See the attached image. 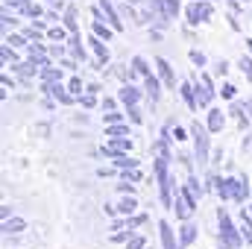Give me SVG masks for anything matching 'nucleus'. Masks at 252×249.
<instances>
[{"label":"nucleus","mask_w":252,"mask_h":249,"mask_svg":"<svg viewBox=\"0 0 252 249\" xmlns=\"http://www.w3.org/2000/svg\"><path fill=\"white\" fill-rule=\"evenodd\" d=\"M211 185H214V193H217L220 199H235V202H244L252 190V185L247 179H235V176H229V179L211 176Z\"/></svg>","instance_id":"obj_1"},{"label":"nucleus","mask_w":252,"mask_h":249,"mask_svg":"<svg viewBox=\"0 0 252 249\" xmlns=\"http://www.w3.org/2000/svg\"><path fill=\"white\" fill-rule=\"evenodd\" d=\"M217 226H220V244L226 249H238L244 244V235H241V229H235V223L226 214V208H217Z\"/></svg>","instance_id":"obj_2"},{"label":"nucleus","mask_w":252,"mask_h":249,"mask_svg":"<svg viewBox=\"0 0 252 249\" xmlns=\"http://www.w3.org/2000/svg\"><path fill=\"white\" fill-rule=\"evenodd\" d=\"M156 182L161 190V205L164 208H173V182H170V173H167V158H156Z\"/></svg>","instance_id":"obj_3"},{"label":"nucleus","mask_w":252,"mask_h":249,"mask_svg":"<svg viewBox=\"0 0 252 249\" xmlns=\"http://www.w3.org/2000/svg\"><path fill=\"white\" fill-rule=\"evenodd\" d=\"M190 138H193L196 161H199V164H208V153H211V144H208V126H202L199 121H193V126H190Z\"/></svg>","instance_id":"obj_4"},{"label":"nucleus","mask_w":252,"mask_h":249,"mask_svg":"<svg viewBox=\"0 0 252 249\" xmlns=\"http://www.w3.org/2000/svg\"><path fill=\"white\" fill-rule=\"evenodd\" d=\"M193 208H196V196L188 190V185L176 187V196H173V211H176V217H179V220H188L190 214H193Z\"/></svg>","instance_id":"obj_5"},{"label":"nucleus","mask_w":252,"mask_h":249,"mask_svg":"<svg viewBox=\"0 0 252 249\" xmlns=\"http://www.w3.org/2000/svg\"><path fill=\"white\" fill-rule=\"evenodd\" d=\"M193 91H196L199 109H211V100H214V85H211V76H208V73H199V79L193 82Z\"/></svg>","instance_id":"obj_6"},{"label":"nucleus","mask_w":252,"mask_h":249,"mask_svg":"<svg viewBox=\"0 0 252 249\" xmlns=\"http://www.w3.org/2000/svg\"><path fill=\"white\" fill-rule=\"evenodd\" d=\"M211 12H214V9H211V3H205V0H202V3L190 0V6H188V12H185V15H188L190 27H199V24H205V21L211 18Z\"/></svg>","instance_id":"obj_7"},{"label":"nucleus","mask_w":252,"mask_h":249,"mask_svg":"<svg viewBox=\"0 0 252 249\" xmlns=\"http://www.w3.org/2000/svg\"><path fill=\"white\" fill-rule=\"evenodd\" d=\"M150 6H153V12H156L164 24H170V21L179 15V0H150Z\"/></svg>","instance_id":"obj_8"},{"label":"nucleus","mask_w":252,"mask_h":249,"mask_svg":"<svg viewBox=\"0 0 252 249\" xmlns=\"http://www.w3.org/2000/svg\"><path fill=\"white\" fill-rule=\"evenodd\" d=\"M41 91H47V94H50L56 103H62V106H70V103L76 100V97L64 88L62 82H41Z\"/></svg>","instance_id":"obj_9"},{"label":"nucleus","mask_w":252,"mask_h":249,"mask_svg":"<svg viewBox=\"0 0 252 249\" xmlns=\"http://www.w3.org/2000/svg\"><path fill=\"white\" fill-rule=\"evenodd\" d=\"M118 100L124 103L126 109H129V106H138V100H141V91H138L132 82H124V85H121V91H118Z\"/></svg>","instance_id":"obj_10"},{"label":"nucleus","mask_w":252,"mask_h":249,"mask_svg":"<svg viewBox=\"0 0 252 249\" xmlns=\"http://www.w3.org/2000/svg\"><path fill=\"white\" fill-rule=\"evenodd\" d=\"M100 9H103V15H106V21L115 27V32H124V21H121V15H118V9L112 6V0H100Z\"/></svg>","instance_id":"obj_11"},{"label":"nucleus","mask_w":252,"mask_h":249,"mask_svg":"<svg viewBox=\"0 0 252 249\" xmlns=\"http://www.w3.org/2000/svg\"><path fill=\"white\" fill-rule=\"evenodd\" d=\"M12 9L15 12H21V15H27V18H41V6L38 3H32V0H12Z\"/></svg>","instance_id":"obj_12"},{"label":"nucleus","mask_w":252,"mask_h":249,"mask_svg":"<svg viewBox=\"0 0 252 249\" xmlns=\"http://www.w3.org/2000/svg\"><path fill=\"white\" fill-rule=\"evenodd\" d=\"M88 44H91V50H94V56H97V64H100V67L112 59V56H109V47H106V41H103L100 35H91Z\"/></svg>","instance_id":"obj_13"},{"label":"nucleus","mask_w":252,"mask_h":249,"mask_svg":"<svg viewBox=\"0 0 252 249\" xmlns=\"http://www.w3.org/2000/svg\"><path fill=\"white\" fill-rule=\"evenodd\" d=\"M156 67H158V76H161V82L167 85V88H176V76H173V67H170V62L167 59H156Z\"/></svg>","instance_id":"obj_14"},{"label":"nucleus","mask_w":252,"mask_h":249,"mask_svg":"<svg viewBox=\"0 0 252 249\" xmlns=\"http://www.w3.org/2000/svg\"><path fill=\"white\" fill-rule=\"evenodd\" d=\"M144 82H147V97H150V103H158L161 100V76H144Z\"/></svg>","instance_id":"obj_15"},{"label":"nucleus","mask_w":252,"mask_h":249,"mask_svg":"<svg viewBox=\"0 0 252 249\" xmlns=\"http://www.w3.org/2000/svg\"><path fill=\"white\" fill-rule=\"evenodd\" d=\"M208 132H223V126H226V115H223V109H208Z\"/></svg>","instance_id":"obj_16"},{"label":"nucleus","mask_w":252,"mask_h":249,"mask_svg":"<svg viewBox=\"0 0 252 249\" xmlns=\"http://www.w3.org/2000/svg\"><path fill=\"white\" fill-rule=\"evenodd\" d=\"M179 91H182V100H185V106H188L190 112H196V109H199V100H196V91H193V85H190V82H182V85H179Z\"/></svg>","instance_id":"obj_17"},{"label":"nucleus","mask_w":252,"mask_h":249,"mask_svg":"<svg viewBox=\"0 0 252 249\" xmlns=\"http://www.w3.org/2000/svg\"><path fill=\"white\" fill-rule=\"evenodd\" d=\"M158 235H161L164 249H176V238H173V229H170V223H167V220H161V223H158Z\"/></svg>","instance_id":"obj_18"},{"label":"nucleus","mask_w":252,"mask_h":249,"mask_svg":"<svg viewBox=\"0 0 252 249\" xmlns=\"http://www.w3.org/2000/svg\"><path fill=\"white\" fill-rule=\"evenodd\" d=\"M27 229V220H21V217H9V220H3V235H21Z\"/></svg>","instance_id":"obj_19"},{"label":"nucleus","mask_w":252,"mask_h":249,"mask_svg":"<svg viewBox=\"0 0 252 249\" xmlns=\"http://www.w3.org/2000/svg\"><path fill=\"white\" fill-rule=\"evenodd\" d=\"M67 44H70V56H73L76 62H85V47H82L79 32H76V35H70V38H67Z\"/></svg>","instance_id":"obj_20"},{"label":"nucleus","mask_w":252,"mask_h":249,"mask_svg":"<svg viewBox=\"0 0 252 249\" xmlns=\"http://www.w3.org/2000/svg\"><path fill=\"white\" fill-rule=\"evenodd\" d=\"M62 76H64V67L59 64V67H41V82H62Z\"/></svg>","instance_id":"obj_21"},{"label":"nucleus","mask_w":252,"mask_h":249,"mask_svg":"<svg viewBox=\"0 0 252 249\" xmlns=\"http://www.w3.org/2000/svg\"><path fill=\"white\" fill-rule=\"evenodd\" d=\"M241 235L247 244H252V214L247 208H241Z\"/></svg>","instance_id":"obj_22"},{"label":"nucleus","mask_w":252,"mask_h":249,"mask_svg":"<svg viewBox=\"0 0 252 249\" xmlns=\"http://www.w3.org/2000/svg\"><path fill=\"white\" fill-rule=\"evenodd\" d=\"M106 147H112V150H118V153H129V150H132V138H124V135L106 138Z\"/></svg>","instance_id":"obj_23"},{"label":"nucleus","mask_w":252,"mask_h":249,"mask_svg":"<svg viewBox=\"0 0 252 249\" xmlns=\"http://www.w3.org/2000/svg\"><path fill=\"white\" fill-rule=\"evenodd\" d=\"M247 109H250V106H244V103H238V100L232 103V115L238 118V126H241V129H250V121H247V115H244Z\"/></svg>","instance_id":"obj_24"},{"label":"nucleus","mask_w":252,"mask_h":249,"mask_svg":"<svg viewBox=\"0 0 252 249\" xmlns=\"http://www.w3.org/2000/svg\"><path fill=\"white\" fill-rule=\"evenodd\" d=\"M47 38L56 41V44H64V41L70 38V32H67V27H50V30H47Z\"/></svg>","instance_id":"obj_25"},{"label":"nucleus","mask_w":252,"mask_h":249,"mask_svg":"<svg viewBox=\"0 0 252 249\" xmlns=\"http://www.w3.org/2000/svg\"><path fill=\"white\" fill-rule=\"evenodd\" d=\"M115 208H118V214H124V217H129V214H135V208H138V202H135V199H132V196L126 193V196L121 199V202H118V205H115Z\"/></svg>","instance_id":"obj_26"},{"label":"nucleus","mask_w":252,"mask_h":249,"mask_svg":"<svg viewBox=\"0 0 252 249\" xmlns=\"http://www.w3.org/2000/svg\"><path fill=\"white\" fill-rule=\"evenodd\" d=\"M64 27H67V32H70V35H76V32H79V27H76V12H73V6H67V9H64Z\"/></svg>","instance_id":"obj_27"},{"label":"nucleus","mask_w":252,"mask_h":249,"mask_svg":"<svg viewBox=\"0 0 252 249\" xmlns=\"http://www.w3.org/2000/svg\"><path fill=\"white\" fill-rule=\"evenodd\" d=\"M179 241H182V244H185V247H190V244H193V241H196V229H193V226H190V223H185V226H182V229H179Z\"/></svg>","instance_id":"obj_28"},{"label":"nucleus","mask_w":252,"mask_h":249,"mask_svg":"<svg viewBox=\"0 0 252 249\" xmlns=\"http://www.w3.org/2000/svg\"><path fill=\"white\" fill-rule=\"evenodd\" d=\"M12 70H15V73H21V76H35V70H38V67H35L32 62H18V64H12Z\"/></svg>","instance_id":"obj_29"},{"label":"nucleus","mask_w":252,"mask_h":249,"mask_svg":"<svg viewBox=\"0 0 252 249\" xmlns=\"http://www.w3.org/2000/svg\"><path fill=\"white\" fill-rule=\"evenodd\" d=\"M132 238H135V229H118L112 235V244H129Z\"/></svg>","instance_id":"obj_30"},{"label":"nucleus","mask_w":252,"mask_h":249,"mask_svg":"<svg viewBox=\"0 0 252 249\" xmlns=\"http://www.w3.org/2000/svg\"><path fill=\"white\" fill-rule=\"evenodd\" d=\"M115 167H118V170H129V167H138V158H132L129 153H124L121 158H115Z\"/></svg>","instance_id":"obj_31"},{"label":"nucleus","mask_w":252,"mask_h":249,"mask_svg":"<svg viewBox=\"0 0 252 249\" xmlns=\"http://www.w3.org/2000/svg\"><path fill=\"white\" fill-rule=\"evenodd\" d=\"M132 70H135V73H141V76H150V73H153V70H150V64L144 62V56H135V59H132Z\"/></svg>","instance_id":"obj_32"},{"label":"nucleus","mask_w":252,"mask_h":249,"mask_svg":"<svg viewBox=\"0 0 252 249\" xmlns=\"http://www.w3.org/2000/svg\"><path fill=\"white\" fill-rule=\"evenodd\" d=\"M118 135H129V126H124V124H109L106 126V138H118Z\"/></svg>","instance_id":"obj_33"},{"label":"nucleus","mask_w":252,"mask_h":249,"mask_svg":"<svg viewBox=\"0 0 252 249\" xmlns=\"http://www.w3.org/2000/svg\"><path fill=\"white\" fill-rule=\"evenodd\" d=\"M6 44H9V47H27V44H30V38H27V35H15V32H12V35H6Z\"/></svg>","instance_id":"obj_34"},{"label":"nucleus","mask_w":252,"mask_h":249,"mask_svg":"<svg viewBox=\"0 0 252 249\" xmlns=\"http://www.w3.org/2000/svg\"><path fill=\"white\" fill-rule=\"evenodd\" d=\"M67 91H70V94L79 100V97H82V79H79V76H70V82H67Z\"/></svg>","instance_id":"obj_35"},{"label":"nucleus","mask_w":252,"mask_h":249,"mask_svg":"<svg viewBox=\"0 0 252 249\" xmlns=\"http://www.w3.org/2000/svg\"><path fill=\"white\" fill-rule=\"evenodd\" d=\"M121 179H126V182H141L144 176H141L138 167H129V170H121Z\"/></svg>","instance_id":"obj_36"},{"label":"nucleus","mask_w":252,"mask_h":249,"mask_svg":"<svg viewBox=\"0 0 252 249\" xmlns=\"http://www.w3.org/2000/svg\"><path fill=\"white\" fill-rule=\"evenodd\" d=\"M220 94H223V100H235V97H238V88H235L232 82H223V88H220Z\"/></svg>","instance_id":"obj_37"},{"label":"nucleus","mask_w":252,"mask_h":249,"mask_svg":"<svg viewBox=\"0 0 252 249\" xmlns=\"http://www.w3.org/2000/svg\"><path fill=\"white\" fill-rule=\"evenodd\" d=\"M79 103H82V109H94V106H97V94H88V91H85V94L79 97Z\"/></svg>","instance_id":"obj_38"},{"label":"nucleus","mask_w":252,"mask_h":249,"mask_svg":"<svg viewBox=\"0 0 252 249\" xmlns=\"http://www.w3.org/2000/svg\"><path fill=\"white\" fill-rule=\"evenodd\" d=\"M238 67L244 70V76H247V79H250V82H252V59H250V56H244V59L238 62Z\"/></svg>","instance_id":"obj_39"},{"label":"nucleus","mask_w":252,"mask_h":249,"mask_svg":"<svg viewBox=\"0 0 252 249\" xmlns=\"http://www.w3.org/2000/svg\"><path fill=\"white\" fill-rule=\"evenodd\" d=\"M103 121H106V126H109V124H124V115L112 109V112H106V115H103Z\"/></svg>","instance_id":"obj_40"},{"label":"nucleus","mask_w":252,"mask_h":249,"mask_svg":"<svg viewBox=\"0 0 252 249\" xmlns=\"http://www.w3.org/2000/svg\"><path fill=\"white\" fill-rule=\"evenodd\" d=\"M170 138H173V141H188V132H185L182 126H173V124H170Z\"/></svg>","instance_id":"obj_41"},{"label":"nucleus","mask_w":252,"mask_h":249,"mask_svg":"<svg viewBox=\"0 0 252 249\" xmlns=\"http://www.w3.org/2000/svg\"><path fill=\"white\" fill-rule=\"evenodd\" d=\"M188 190L193 193V196H199V193H202V185H199V179H196L193 173L188 176Z\"/></svg>","instance_id":"obj_42"},{"label":"nucleus","mask_w":252,"mask_h":249,"mask_svg":"<svg viewBox=\"0 0 252 249\" xmlns=\"http://www.w3.org/2000/svg\"><path fill=\"white\" fill-rule=\"evenodd\" d=\"M190 62L196 64V67H205V53L202 50H190Z\"/></svg>","instance_id":"obj_43"},{"label":"nucleus","mask_w":252,"mask_h":249,"mask_svg":"<svg viewBox=\"0 0 252 249\" xmlns=\"http://www.w3.org/2000/svg\"><path fill=\"white\" fill-rule=\"evenodd\" d=\"M118 190H121V193H129V196H132V193H135V182H126V179H121V185H118Z\"/></svg>","instance_id":"obj_44"},{"label":"nucleus","mask_w":252,"mask_h":249,"mask_svg":"<svg viewBox=\"0 0 252 249\" xmlns=\"http://www.w3.org/2000/svg\"><path fill=\"white\" fill-rule=\"evenodd\" d=\"M24 35H27L30 41H38V35H41V30H38V27L32 24V27H27V30H24Z\"/></svg>","instance_id":"obj_45"},{"label":"nucleus","mask_w":252,"mask_h":249,"mask_svg":"<svg viewBox=\"0 0 252 249\" xmlns=\"http://www.w3.org/2000/svg\"><path fill=\"white\" fill-rule=\"evenodd\" d=\"M144 247H147V241H144L141 235H135V238H132V241L126 244V249H144Z\"/></svg>","instance_id":"obj_46"},{"label":"nucleus","mask_w":252,"mask_h":249,"mask_svg":"<svg viewBox=\"0 0 252 249\" xmlns=\"http://www.w3.org/2000/svg\"><path fill=\"white\" fill-rule=\"evenodd\" d=\"M126 115H129V121H132V124H141V112H138V106H129V112H126Z\"/></svg>","instance_id":"obj_47"},{"label":"nucleus","mask_w":252,"mask_h":249,"mask_svg":"<svg viewBox=\"0 0 252 249\" xmlns=\"http://www.w3.org/2000/svg\"><path fill=\"white\" fill-rule=\"evenodd\" d=\"M12 217V205H0V220H9Z\"/></svg>","instance_id":"obj_48"},{"label":"nucleus","mask_w":252,"mask_h":249,"mask_svg":"<svg viewBox=\"0 0 252 249\" xmlns=\"http://www.w3.org/2000/svg\"><path fill=\"white\" fill-rule=\"evenodd\" d=\"M59 64H62L64 70H76V59H62Z\"/></svg>","instance_id":"obj_49"},{"label":"nucleus","mask_w":252,"mask_h":249,"mask_svg":"<svg viewBox=\"0 0 252 249\" xmlns=\"http://www.w3.org/2000/svg\"><path fill=\"white\" fill-rule=\"evenodd\" d=\"M0 85H3V91H9V88H12V85H15V82H12V79H9V76H6V73H3V76H0Z\"/></svg>","instance_id":"obj_50"},{"label":"nucleus","mask_w":252,"mask_h":249,"mask_svg":"<svg viewBox=\"0 0 252 249\" xmlns=\"http://www.w3.org/2000/svg\"><path fill=\"white\" fill-rule=\"evenodd\" d=\"M115 106H118V100H109V97H106V100H103V112H112V109H115Z\"/></svg>","instance_id":"obj_51"},{"label":"nucleus","mask_w":252,"mask_h":249,"mask_svg":"<svg viewBox=\"0 0 252 249\" xmlns=\"http://www.w3.org/2000/svg\"><path fill=\"white\" fill-rule=\"evenodd\" d=\"M85 91H88V94H100V85H97V82H91V85H88Z\"/></svg>","instance_id":"obj_52"},{"label":"nucleus","mask_w":252,"mask_h":249,"mask_svg":"<svg viewBox=\"0 0 252 249\" xmlns=\"http://www.w3.org/2000/svg\"><path fill=\"white\" fill-rule=\"evenodd\" d=\"M226 70H229V64H226V62L217 64V73H220V76H226Z\"/></svg>","instance_id":"obj_53"},{"label":"nucleus","mask_w":252,"mask_h":249,"mask_svg":"<svg viewBox=\"0 0 252 249\" xmlns=\"http://www.w3.org/2000/svg\"><path fill=\"white\" fill-rule=\"evenodd\" d=\"M247 47H250V53H252V38H250V41H247Z\"/></svg>","instance_id":"obj_54"},{"label":"nucleus","mask_w":252,"mask_h":249,"mask_svg":"<svg viewBox=\"0 0 252 249\" xmlns=\"http://www.w3.org/2000/svg\"><path fill=\"white\" fill-rule=\"evenodd\" d=\"M3 3H6V6H9V3H12V0H3Z\"/></svg>","instance_id":"obj_55"},{"label":"nucleus","mask_w":252,"mask_h":249,"mask_svg":"<svg viewBox=\"0 0 252 249\" xmlns=\"http://www.w3.org/2000/svg\"><path fill=\"white\" fill-rule=\"evenodd\" d=\"M241 3H250V0H241Z\"/></svg>","instance_id":"obj_56"},{"label":"nucleus","mask_w":252,"mask_h":249,"mask_svg":"<svg viewBox=\"0 0 252 249\" xmlns=\"http://www.w3.org/2000/svg\"><path fill=\"white\" fill-rule=\"evenodd\" d=\"M250 214H252V205H250Z\"/></svg>","instance_id":"obj_57"},{"label":"nucleus","mask_w":252,"mask_h":249,"mask_svg":"<svg viewBox=\"0 0 252 249\" xmlns=\"http://www.w3.org/2000/svg\"><path fill=\"white\" fill-rule=\"evenodd\" d=\"M229 3H232V0H229Z\"/></svg>","instance_id":"obj_58"}]
</instances>
